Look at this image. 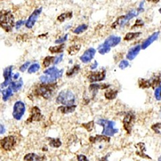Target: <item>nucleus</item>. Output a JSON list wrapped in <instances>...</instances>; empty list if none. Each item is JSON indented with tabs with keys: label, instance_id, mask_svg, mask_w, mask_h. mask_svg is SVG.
<instances>
[{
	"label": "nucleus",
	"instance_id": "nucleus-1",
	"mask_svg": "<svg viewBox=\"0 0 161 161\" xmlns=\"http://www.w3.org/2000/svg\"><path fill=\"white\" fill-rule=\"evenodd\" d=\"M0 26L9 32L14 26V17L8 10H1L0 12Z\"/></svg>",
	"mask_w": 161,
	"mask_h": 161
},
{
	"label": "nucleus",
	"instance_id": "nucleus-2",
	"mask_svg": "<svg viewBox=\"0 0 161 161\" xmlns=\"http://www.w3.org/2000/svg\"><path fill=\"white\" fill-rule=\"evenodd\" d=\"M99 125L103 127V130L102 134L107 136H112L118 132V130L115 128L116 123L113 121L107 120L105 119H100L97 121Z\"/></svg>",
	"mask_w": 161,
	"mask_h": 161
},
{
	"label": "nucleus",
	"instance_id": "nucleus-3",
	"mask_svg": "<svg viewBox=\"0 0 161 161\" xmlns=\"http://www.w3.org/2000/svg\"><path fill=\"white\" fill-rule=\"evenodd\" d=\"M55 89V86L53 83H43L36 88L35 93L37 95H40L45 99L52 97Z\"/></svg>",
	"mask_w": 161,
	"mask_h": 161
},
{
	"label": "nucleus",
	"instance_id": "nucleus-4",
	"mask_svg": "<svg viewBox=\"0 0 161 161\" xmlns=\"http://www.w3.org/2000/svg\"><path fill=\"white\" fill-rule=\"evenodd\" d=\"M75 102V95L71 91H62L56 98V102L64 105H73Z\"/></svg>",
	"mask_w": 161,
	"mask_h": 161
},
{
	"label": "nucleus",
	"instance_id": "nucleus-5",
	"mask_svg": "<svg viewBox=\"0 0 161 161\" xmlns=\"http://www.w3.org/2000/svg\"><path fill=\"white\" fill-rule=\"evenodd\" d=\"M26 111V106L24 103L22 101H18L15 103L13 109L12 115L14 118L16 120H20L24 115Z\"/></svg>",
	"mask_w": 161,
	"mask_h": 161
},
{
	"label": "nucleus",
	"instance_id": "nucleus-6",
	"mask_svg": "<svg viewBox=\"0 0 161 161\" xmlns=\"http://www.w3.org/2000/svg\"><path fill=\"white\" fill-rule=\"evenodd\" d=\"M135 121V115L134 114L130 111L126 114L123 119V125L125 130L127 132V133L130 134L132 127L134 126V123Z\"/></svg>",
	"mask_w": 161,
	"mask_h": 161
},
{
	"label": "nucleus",
	"instance_id": "nucleus-7",
	"mask_svg": "<svg viewBox=\"0 0 161 161\" xmlns=\"http://www.w3.org/2000/svg\"><path fill=\"white\" fill-rule=\"evenodd\" d=\"M15 143H16V140H15V137L13 136L5 137L0 141L2 149L5 150H7V151L11 150L14 147Z\"/></svg>",
	"mask_w": 161,
	"mask_h": 161
},
{
	"label": "nucleus",
	"instance_id": "nucleus-8",
	"mask_svg": "<svg viewBox=\"0 0 161 161\" xmlns=\"http://www.w3.org/2000/svg\"><path fill=\"white\" fill-rule=\"evenodd\" d=\"M106 76V71L105 70H102V71H95L91 72V73L88 75V80L91 83L94 82H98L102 81L105 78Z\"/></svg>",
	"mask_w": 161,
	"mask_h": 161
},
{
	"label": "nucleus",
	"instance_id": "nucleus-9",
	"mask_svg": "<svg viewBox=\"0 0 161 161\" xmlns=\"http://www.w3.org/2000/svg\"><path fill=\"white\" fill-rule=\"evenodd\" d=\"M42 8L40 7V8L36 9L34 11V12L30 15V16L28 19L26 23V28H32L34 26L38 16L41 14V12H42Z\"/></svg>",
	"mask_w": 161,
	"mask_h": 161
},
{
	"label": "nucleus",
	"instance_id": "nucleus-10",
	"mask_svg": "<svg viewBox=\"0 0 161 161\" xmlns=\"http://www.w3.org/2000/svg\"><path fill=\"white\" fill-rule=\"evenodd\" d=\"M12 69H13V66H9L5 69L4 71V77L5 80H4V82L2 83L1 85H0L1 88H4L7 87V85H10V83H11Z\"/></svg>",
	"mask_w": 161,
	"mask_h": 161
},
{
	"label": "nucleus",
	"instance_id": "nucleus-11",
	"mask_svg": "<svg viewBox=\"0 0 161 161\" xmlns=\"http://www.w3.org/2000/svg\"><path fill=\"white\" fill-rule=\"evenodd\" d=\"M42 118V116L41 114V111L38 107H33L31 110L30 116L28 119V122H32V121H40Z\"/></svg>",
	"mask_w": 161,
	"mask_h": 161
},
{
	"label": "nucleus",
	"instance_id": "nucleus-12",
	"mask_svg": "<svg viewBox=\"0 0 161 161\" xmlns=\"http://www.w3.org/2000/svg\"><path fill=\"white\" fill-rule=\"evenodd\" d=\"M96 53V50L93 48H90L85 52L80 57V61L83 63H88L91 61L94 57Z\"/></svg>",
	"mask_w": 161,
	"mask_h": 161
},
{
	"label": "nucleus",
	"instance_id": "nucleus-13",
	"mask_svg": "<svg viewBox=\"0 0 161 161\" xmlns=\"http://www.w3.org/2000/svg\"><path fill=\"white\" fill-rule=\"evenodd\" d=\"M160 34V32L158 31V32H156L152 34L149 36V38H148L146 40L144 41L141 46V48L142 49H146V48L149 47V46L151 45V44L155 41L156 40H157L158 38V36Z\"/></svg>",
	"mask_w": 161,
	"mask_h": 161
},
{
	"label": "nucleus",
	"instance_id": "nucleus-14",
	"mask_svg": "<svg viewBox=\"0 0 161 161\" xmlns=\"http://www.w3.org/2000/svg\"><path fill=\"white\" fill-rule=\"evenodd\" d=\"M121 38L119 36H110L108 39H106L104 44L110 47H113L118 45V44L120 42Z\"/></svg>",
	"mask_w": 161,
	"mask_h": 161
},
{
	"label": "nucleus",
	"instance_id": "nucleus-15",
	"mask_svg": "<svg viewBox=\"0 0 161 161\" xmlns=\"http://www.w3.org/2000/svg\"><path fill=\"white\" fill-rule=\"evenodd\" d=\"M140 50H141V46L140 45H137L135 47L132 48L127 54L126 58L130 61H132V60L136 58V56L140 53Z\"/></svg>",
	"mask_w": 161,
	"mask_h": 161
},
{
	"label": "nucleus",
	"instance_id": "nucleus-16",
	"mask_svg": "<svg viewBox=\"0 0 161 161\" xmlns=\"http://www.w3.org/2000/svg\"><path fill=\"white\" fill-rule=\"evenodd\" d=\"M76 108L77 106L73 105L60 106V107H59L58 109H57V110L62 113H70L73 112V111L76 110Z\"/></svg>",
	"mask_w": 161,
	"mask_h": 161
},
{
	"label": "nucleus",
	"instance_id": "nucleus-17",
	"mask_svg": "<svg viewBox=\"0 0 161 161\" xmlns=\"http://www.w3.org/2000/svg\"><path fill=\"white\" fill-rule=\"evenodd\" d=\"M89 140L92 143H95V142H109L110 141V138L108 136H105V135H97L94 137H90Z\"/></svg>",
	"mask_w": 161,
	"mask_h": 161
},
{
	"label": "nucleus",
	"instance_id": "nucleus-18",
	"mask_svg": "<svg viewBox=\"0 0 161 161\" xmlns=\"http://www.w3.org/2000/svg\"><path fill=\"white\" fill-rule=\"evenodd\" d=\"M10 85V87L12 88L13 91L17 92L18 91H19L22 87V85H23L22 79H20V80H18V81H17V82L16 81L11 82Z\"/></svg>",
	"mask_w": 161,
	"mask_h": 161
},
{
	"label": "nucleus",
	"instance_id": "nucleus-19",
	"mask_svg": "<svg viewBox=\"0 0 161 161\" xmlns=\"http://www.w3.org/2000/svg\"><path fill=\"white\" fill-rule=\"evenodd\" d=\"M118 91L113 90V89H108L106 91L105 93V97L107 100H112L116 98L117 95H118Z\"/></svg>",
	"mask_w": 161,
	"mask_h": 161
},
{
	"label": "nucleus",
	"instance_id": "nucleus-20",
	"mask_svg": "<svg viewBox=\"0 0 161 161\" xmlns=\"http://www.w3.org/2000/svg\"><path fill=\"white\" fill-rule=\"evenodd\" d=\"M40 80L43 83H53L56 79L52 75H42L40 77Z\"/></svg>",
	"mask_w": 161,
	"mask_h": 161
},
{
	"label": "nucleus",
	"instance_id": "nucleus-21",
	"mask_svg": "<svg viewBox=\"0 0 161 161\" xmlns=\"http://www.w3.org/2000/svg\"><path fill=\"white\" fill-rule=\"evenodd\" d=\"M110 85H107V84H102V85H100V84H91L89 86V90L91 91L92 92H97V91L100 89H106L108 88Z\"/></svg>",
	"mask_w": 161,
	"mask_h": 161
},
{
	"label": "nucleus",
	"instance_id": "nucleus-22",
	"mask_svg": "<svg viewBox=\"0 0 161 161\" xmlns=\"http://www.w3.org/2000/svg\"><path fill=\"white\" fill-rule=\"evenodd\" d=\"M44 159H45V158L36 154L34 153H29V154H27L24 158V160H42Z\"/></svg>",
	"mask_w": 161,
	"mask_h": 161
},
{
	"label": "nucleus",
	"instance_id": "nucleus-23",
	"mask_svg": "<svg viewBox=\"0 0 161 161\" xmlns=\"http://www.w3.org/2000/svg\"><path fill=\"white\" fill-rule=\"evenodd\" d=\"M139 87L142 88V89H146L152 86V83L150 80L144 79H140L138 80Z\"/></svg>",
	"mask_w": 161,
	"mask_h": 161
},
{
	"label": "nucleus",
	"instance_id": "nucleus-24",
	"mask_svg": "<svg viewBox=\"0 0 161 161\" xmlns=\"http://www.w3.org/2000/svg\"><path fill=\"white\" fill-rule=\"evenodd\" d=\"M64 48V45L63 43L61 45H59V46H51V47L49 48V51L51 53H62L63 51Z\"/></svg>",
	"mask_w": 161,
	"mask_h": 161
},
{
	"label": "nucleus",
	"instance_id": "nucleus-25",
	"mask_svg": "<svg viewBox=\"0 0 161 161\" xmlns=\"http://www.w3.org/2000/svg\"><path fill=\"white\" fill-rule=\"evenodd\" d=\"M55 58L56 57L50 56L45 57V59H44L43 63H42V67H44V68H46V67L50 66L52 63H54Z\"/></svg>",
	"mask_w": 161,
	"mask_h": 161
},
{
	"label": "nucleus",
	"instance_id": "nucleus-26",
	"mask_svg": "<svg viewBox=\"0 0 161 161\" xmlns=\"http://www.w3.org/2000/svg\"><path fill=\"white\" fill-rule=\"evenodd\" d=\"M2 95H3V100L4 102H6L13 95V90L12 89V88L9 87L6 90H4L3 91H2Z\"/></svg>",
	"mask_w": 161,
	"mask_h": 161
},
{
	"label": "nucleus",
	"instance_id": "nucleus-27",
	"mask_svg": "<svg viewBox=\"0 0 161 161\" xmlns=\"http://www.w3.org/2000/svg\"><path fill=\"white\" fill-rule=\"evenodd\" d=\"M80 48V45H74L70 46L68 49V53L70 55H75L79 51Z\"/></svg>",
	"mask_w": 161,
	"mask_h": 161
},
{
	"label": "nucleus",
	"instance_id": "nucleus-28",
	"mask_svg": "<svg viewBox=\"0 0 161 161\" xmlns=\"http://www.w3.org/2000/svg\"><path fill=\"white\" fill-rule=\"evenodd\" d=\"M141 34L140 32H129L126 34L125 37H124V40L130 41L133 40L134 38H136Z\"/></svg>",
	"mask_w": 161,
	"mask_h": 161
},
{
	"label": "nucleus",
	"instance_id": "nucleus-29",
	"mask_svg": "<svg viewBox=\"0 0 161 161\" xmlns=\"http://www.w3.org/2000/svg\"><path fill=\"white\" fill-rule=\"evenodd\" d=\"M110 49L111 48L110 46H107L103 43V45H101L98 47V52H99V53L101 54H105L106 53H109V52L110 51Z\"/></svg>",
	"mask_w": 161,
	"mask_h": 161
},
{
	"label": "nucleus",
	"instance_id": "nucleus-30",
	"mask_svg": "<svg viewBox=\"0 0 161 161\" xmlns=\"http://www.w3.org/2000/svg\"><path fill=\"white\" fill-rule=\"evenodd\" d=\"M79 70H80V66L79 65V64H77V65H75L73 67H72L71 69L68 70V71H67L66 72V75L69 77L72 76V75L77 73L78 71H79Z\"/></svg>",
	"mask_w": 161,
	"mask_h": 161
},
{
	"label": "nucleus",
	"instance_id": "nucleus-31",
	"mask_svg": "<svg viewBox=\"0 0 161 161\" xmlns=\"http://www.w3.org/2000/svg\"><path fill=\"white\" fill-rule=\"evenodd\" d=\"M72 12H67V13H64V14H62L59 15L57 18V20H59V22H63L67 18H71L72 17Z\"/></svg>",
	"mask_w": 161,
	"mask_h": 161
},
{
	"label": "nucleus",
	"instance_id": "nucleus-32",
	"mask_svg": "<svg viewBox=\"0 0 161 161\" xmlns=\"http://www.w3.org/2000/svg\"><path fill=\"white\" fill-rule=\"evenodd\" d=\"M39 69H40V64L38 63H34L30 67V68L28 70V72L30 74L34 73V72H37Z\"/></svg>",
	"mask_w": 161,
	"mask_h": 161
},
{
	"label": "nucleus",
	"instance_id": "nucleus-33",
	"mask_svg": "<svg viewBox=\"0 0 161 161\" xmlns=\"http://www.w3.org/2000/svg\"><path fill=\"white\" fill-rule=\"evenodd\" d=\"M87 25L86 24H82L80 26H79L76 29H75L73 32L75 34H80V33H83V32H85V30H86L87 29Z\"/></svg>",
	"mask_w": 161,
	"mask_h": 161
},
{
	"label": "nucleus",
	"instance_id": "nucleus-34",
	"mask_svg": "<svg viewBox=\"0 0 161 161\" xmlns=\"http://www.w3.org/2000/svg\"><path fill=\"white\" fill-rule=\"evenodd\" d=\"M49 144H50V146L52 147L59 148L61 146L62 143L60 139L56 138V139H52L50 141V142H49Z\"/></svg>",
	"mask_w": 161,
	"mask_h": 161
},
{
	"label": "nucleus",
	"instance_id": "nucleus-35",
	"mask_svg": "<svg viewBox=\"0 0 161 161\" xmlns=\"http://www.w3.org/2000/svg\"><path fill=\"white\" fill-rule=\"evenodd\" d=\"M82 126L84 127V128L86 129L88 132H91V131H92V130L93 129V128H94V121H91L87 124H83Z\"/></svg>",
	"mask_w": 161,
	"mask_h": 161
},
{
	"label": "nucleus",
	"instance_id": "nucleus-36",
	"mask_svg": "<svg viewBox=\"0 0 161 161\" xmlns=\"http://www.w3.org/2000/svg\"><path fill=\"white\" fill-rule=\"evenodd\" d=\"M151 128L152 129V130L154 131L156 133L158 134H160V123L158 122L154 124V125H152Z\"/></svg>",
	"mask_w": 161,
	"mask_h": 161
},
{
	"label": "nucleus",
	"instance_id": "nucleus-37",
	"mask_svg": "<svg viewBox=\"0 0 161 161\" xmlns=\"http://www.w3.org/2000/svg\"><path fill=\"white\" fill-rule=\"evenodd\" d=\"M129 66V63L126 60H123L120 62V63L119 64V67L121 69H126V67H128Z\"/></svg>",
	"mask_w": 161,
	"mask_h": 161
},
{
	"label": "nucleus",
	"instance_id": "nucleus-38",
	"mask_svg": "<svg viewBox=\"0 0 161 161\" xmlns=\"http://www.w3.org/2000/svg\"><path fill=\"white\" fill-rule=\"evenodd\" d=\"M154 95H155V98L156 100L158 101L160 100V86H158L157 89L155 90L154 92Z\"/></svg>",
	"mask_w": 161,
	"mask_h": 161
},
{
	"label": "nucleus",
	"instance_id": "nucleus-39",
	"mask_svg": "<svg viewBox=\"0 0 161 161\" xmlns=\"http://www.w3.org/2000/svg\"><path fill=\"white\" fill-rule=\"evenodd\" d=\"M67 37H68V34H65V36H63V37H62L61 38L58 39V40H55V43L56 44H63L67 40Z\"/></svg>",
	"mask_w": 161,
	"mask_h": 161
},
{
	"label": "nucleus",
	"instance_id": "nucleus-40",
	"mask_svg": "<svg viewBox=\"0 0 161 161\" xmlns=\"http://www.w3.org/2000/svg\"><path fill=\"white\" fill-rule=\"evenodd\" d=\"M29 64H30V62L29 61L26 62V63L24 64H22V65L20 67V71H22V72H24L27 69L28 66H29Z\"/></svg>",
	"mask_w": 161,
	"mask_h": 161
},
{
	"label": "nucleus",
	"instance_id": "nucleus-41",
	"mask_svg": "<svg viewBox=\"0 0 161 161\" xmlns=\"http://www.w3.org/2000/svg\"><path fill=\"white\" fill-rule=\"evenodd\" d=\"M143 25H144V23L141 20H137L136 22V24H135L133 26H132V28H134L135 27H140Z\"/></svg>",
	"mask_w": 161,
	"mask_h": 161
},
{
	"label": "nucleus",
	"instance_id": "nucleus-42",
	"mask_svg": "<svg viewBox=\"0 0 161 161\" xmlns=\"http://www.w3.org/2000/svg\"><path fill=\"white\" fill-rule=\"evenodd\" d=\"M63 54H61V55H60L59 57H57V58H55V60H54V64H58L60 62H61L62 60H63Z\"/></svg>",
	"mask_w": 161,
	"mask_h": 161
},
{
	"label": "nucleus",
	"instance_id": "nucleus-43",
	"mask_svg": "<svg viewBox=\"0 0 161 161\" xmlns=\"http://www.w3.org/2000/svg\"><path fill=\"white\" fill-rule=\"evenodd\" d=\"M77 160H79V161L80 160H87V158L85 155L79 154V155H77Z\"/></svg>",
	"mask_w": 161,
	"mask_h": 161
},
{
	"label": "nucleus",
	"instance_id": "nucleus-44",
	"mask_svg": "<svg viewBox=\"0 0 161 161\" xmlns=\"http://www.w3.org/2000/svg\"><path fill=\"white\" fill-rule=\"evenodd\" d=\"M24 24V21L23 20H19L16 22V25H15V28L16 29H19V28L22 26Z\"/></svg>",
	"mask_w": 161,
	"mask_h": 161
},
{
	"label": "nucleus",
	"instance_id": "nucleus-45",
	"mask_svg": "<svg viewBox=\"0 0 161 161\" xmlns=\"http://www.w3.org/2000/svg\"><path fill=\"white\" fill-rule=\"evenodd\" d=\"M5 132H6V128L2 124H0V135L4 134Z\"/></svg>",
	"mask_w": 161,
	"mask_h": 161
},
{
	"label": "nucleus",
	"instance_id": "nucleus-46",
	"mask_svg": "<svg viewBox=\"0 0 161 161\" xmlns=\"http://www.w3.org/2000/svg\"><path fill=\"white\" fill-rule=\"evenodd\" d=\"M97 65H98V63H97V61H95V62H94V63H93V64H91V69H96V68H97Z\"/></svg>",
	"mask_w": 161,
	"mask_h": 161
},
{
	"label": "nucleus",
	"instance_id": "nucleus-47",
	"mask_svg": "<svg viewBox=\"0 0 161 161\" xmlns=\"http://www.w3.org/2000/svg\"><path fill=\"white\" fill-rule=\"evenodd\" d=\"M148 1H151V2H153V3H157V2H158L160 1V0H147Z\"/></svg>",
	"mask_w": 161,
	"mask_h": 161
},
{
	"label": "nucleus",
	"instance_id": "nucleus-48",
	"mask_svg": "<svg viewBox=\"0 0 161 161\" xmlns=\"http://www.w3.org/2000/svg\"><path fill=\"white\" fill-rule=\"evenodd\" d=\"M18 77H19V73H16L15 75H14V79H18Z\"/></svg>",
	"mask_w": 161,
	"mask_h": 161
},
{
	"label": "nucleus",
	"instance_id": "nucleus-49",
	"mask_svg": "<svg viewBox=\"0 0 161 161\" xmlns=\"http://www.w3.org/2000/svg\"><path fill=\"white\" fill-rule=\"evenodd\" d=\"M0 92H1V90H0Z\"/></svg>",
	"mask_w": 161,
	"mask_h": 161
}]
</instances>
